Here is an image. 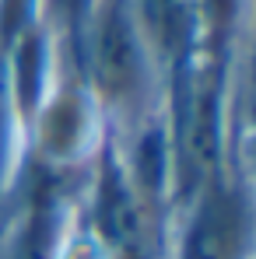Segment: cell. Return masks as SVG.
Masks as SVG:
<instances>
[{
  "mask_svg": "<svg viewBox=\"0 0 256 259\" xmlns=\"http://www.w3.org/2000/svg\"><path fill=\"white\" fill-rule=\"evenodd\" d=\"M175 161L182 189H204L217 179L221 161V70L214 63H193L182 77L179 123H175Z\"/></svg>",
  "mask_w": 256,
  "mask_h": 259,
  "instance_id": "obj_1",
  "label": "cell"
},
{
  "mask_svg": "<svg viewBox=\"0 0 256 259\" xmlns=\"http://www.w3.org/2000/svg\"><path fill=\"white\" fill-rule=\"evenodd\" d=\"M88 63H91V81L102 98L127 102L137 95L144 74V53H140L137 21L127 0H105V7L95 14Z\"/></svg>",
  "mask_w": 256,
  "mask_h": 259,
  "instance_id": "obj_2",
  "label": "cell"
},
{
  "mask_svg": "<svg viewBox=\"0 0 256 259\" xmlns=\"http://www.w3.org/2000/svg\"><path fill=\"white\" fill-rule=\"evenodd\" d=\"M246 242V214L232 189L221 179L207 182L197 196L193 221L182 235L179 259H242Z\"/></svg>",
  "mask_w": 256,
  "mask_h": 259,
  "instance_id": "obj_3",
  "label": "cell"
},
{
  "mask_svg": "<svg viewBox=\"0 0 256 259\" xmlns=\"http://www.w3.org/2000/svg\"><path fill=\"white\" fill-rule=\"evenodd\" d=\"M98 203H95V221L102 238L113 245V252L123 259H140L144 245V214H140V200L137 189L130 182L120 165L105 161L102 179H98Z\"/></svg>",
  "mask_w": 256,
  "mask_h": 259,
  "instance_id": "obj_4",
  "label": "cell"
},
{
  "mask_svg": "<svg viewBox=\"0 0 256 259\" xmlns=\"http://www.w3.org/2000/svg\"><path fill=\"white\" fill-rule=\"evenodd\" d=\"M193 18L197 0H144V25L148 35L169 56H182L193 42Z\"/></svg>",
  "mask_w": 256,
  "mask_h": 259,
  "instance_id": "obj_5",
  "label": "cell"
},
{
  "mask_svg": "<svg viewBox=\"0 0 256 259\" xmlns=\"http://www.w3.org/2000/svg\"><path fill=\"white\" fill-rule=\"evenodd\" d=\"M60 7H78V0H60Z\"/></svg>",
  "mask_w": 256,
  "mask_h": 259,
  "instance_id": "obj_6",
  "label": "cell"
}]
</instances>
